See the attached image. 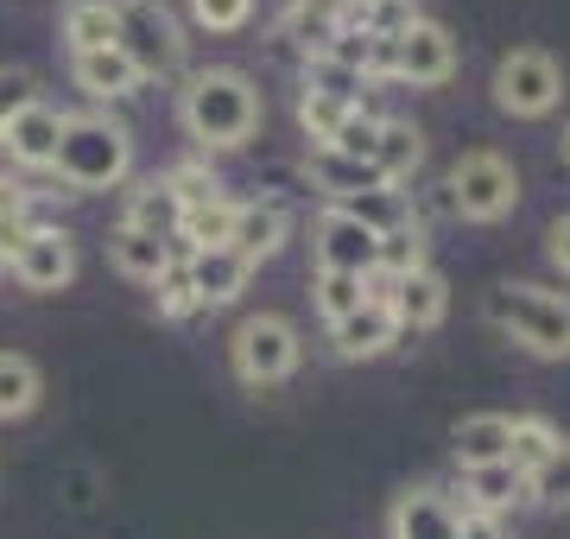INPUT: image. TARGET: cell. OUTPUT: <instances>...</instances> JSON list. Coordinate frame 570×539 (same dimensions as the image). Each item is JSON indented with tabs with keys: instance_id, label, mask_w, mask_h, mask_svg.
<instances>
[{
	"instance_id": "6da1fadb",
	"label": "cell",
	"mask_w": 570,
	"mask_h": 539,
	"mask_svg": "<svg viewBox=\"0 0 570 539\" xmlns=\"http://www.w3.org/2000/svg\"><path fill=\"white\" fill-rule=\"evenodd\" d=\"M184 134L209 153H235L261 134V89L247 84L242 70H197L178 96Z\"/></svg>"
},
{
	"instance_id": "7a4b0ae2",
	"label": "cell",
	"mask_w": 570,
	"mask_h": 539,
	"mask_svg": "<svg viewBox=\"0 0 570 539\" xmlns=\"http://www.w3.org/2000/svg\"><path fill=\"white\" fill-rule=\"evenodd\" d=\"M482 317L539 362H570V292L532 286V280H501L482 298Z\"/></svg>"
},
{
	"instance_id": "3957f363",
	"label": "cell",
	"mask_w": 570,
	"mask_h": 539,
	"mask_svg": "<svg viewBox=\"0 0 570 539\" xmlns=\"http://www.w3.org/2000/svg\"><path fill=\"white\" fill-rule=\"evenodd\" d=\"M70 190H108L134 171V134H127L115 115L102 108H82V115H63L58 134V159H51Z\"/></svg>"
},
{
	"instance_id": "277c9868",
	"label": "cell",
	"mask_w": 570,
	"mask_h": 539,
	"mask_svg": "<svg viewBox=\"0 0 570 539\" xmlns=\"http://www.w3.org/2000/svg\"><path fill=\"white\" fill-rule=\"evenodd\" d=\"M298 362H305V343H298V324L279 312H254L242 317V331H235V343H228V369H235V381L242 388H279V381H292L298 374Z\"/></svg>"
},
{
	"instance_id": "5b68a950",
	"label": "cell",
	"mask_w": 570,
	"mask_h": 539,
	"mask_svg": "<svg viewBox=\"0 0 570 539\" xmlns=\"http://www.w3.org/2000/svg\"><path fill=\"white\" fill-rule=\"evenodd\" d=\"M450 190V209L463 216V223H508L513 209H520V171H513L508 153H494V146H475L463 153L444 178Z\"/></svg>"
},
{
	"instance_id": "8992f818",
	"label": "cell",
	"mask_w": 570,
	"mask_h": 539,
	"mask_svg": "<svg viewBox=\"0 0 570 539\" xmlns=\"http://www.w3.org/2000/svg\"><path fill=\"white\" fill-rule=\"evenodd\" d=\"M489 96H494L501 115H513V121H546L551 108L564 102V70H558V58L539 51V45H513V51H501V63H494Z\"/></svg>"
},
{
	"instance_id": "52a82bcc",
	"label": "cell",
	"mask_w": 570,
	"mask_h": 539,
	"mask_svg": "<svg viewBox=\"0 0 570 539\" xmlns=\"http://www.w3.org/2000/svg\"><path fill=\"white\" fill-rule=\"evenodd\" d=\"M115 45L140 77H171L184 63V32L159 0H115Z\"/></svg>"
},
{
	"instance_id": "ba28073f",
	"label": "cell",
	"mask_w": 570,
	"mask_h": 539,
	"mask_svg": "<svg viewBox=\"0 0 570 539\" xmlns=\"http://www.w3.org/2000/svg\"><path fill=\"white\" fill-rule=\"evenodd\" d=\"M393 77H400V84H419V89L450 84V77H456V39H450V26L412 13V20L393 32Z\"/></svg>"
},
{
	"instance_id": "9c48e42d",
	"label": "cell",
	"mask_w": 570,
	"mask_h": 539,
	"mask_svg": "<svg viewBox=\"0 0 570 539\" xmlns=\"http://www.w3.org/2000/svg\"><path fill=\"white\" fill-rule=\"evenodd\" d=\"M311 254H317V273H355V280H374L381 235H374V228H362L348 209L330 204L324 216H317V242H311Z\"/></svg>"
},
{
	"instance_id": "30bf717a",
	"label": "cell",
	"mask_w": 570,
	"mask_h": 539,
	"mask_svg": "<svg viewBox=\"0 0 570 539\" xmlns=\"http://www.w3.org/2000/svg\"><path fill=\"white\" fill-rule=\"evenodd\" d=\"M367 292L374 298H387V312L400 317V331H438L450 317V286H444V273L431 267H412V273H400V280H367Z\"/></svg>"
},
{
	"instance_id": "8fae6325",
	"label": "cell",
	"mask_w": 570,
	"mask_h": 539,
	"mask_svg": "<svg viewBox=\"0 0 570 539\" xmlns=\"http://www.w3.org/2000/svg\"><path fill=\"white\" fill-rule=\"evenodd\" d=\"M58 134H63V108H51L45 96H32L13 121L0 127V146H7V159H13V166L51 171V159H58Z\"/></svg>"
},
{
	"instance_id": "7c38bea8",
	"label": "cell",
	"mask_w": 570,
	"mask_h": 539,
	"mask_svg": "<svg viewBox=\"0 0 570 539\" xmlns=\"http://www.w3.org/2000/svg\"><path fill=\"white\" fill-rule=\"evenodd\" d=\"M387 539H456V501L438 482H412L387 508Z\"/></svg>"
},
{
	"instance_id": "4fadbf2b",
	"label": "cell",
	"mask_w": 570,
	"mask_h": 539,
	"mask_svg": "<svg viewBox=\"0 0 570 539\" xmlns=\"http://www.w3.org/2000/svg\"><path fill=\"white\" fill-rule=\"evenodd\" d=\"M13 267V280H20L26 292H58L77 280V242L63 235V228H32L26 235V248L7 261Z\"/></svg>"
},
{
	"instance_id": "5bb4252c",
	"label": "cell",
	"mask_w": 570,
	"mask_h": 539,
	"mask_svg": "<svg viewBox=\"0 0 570 539\" xmlns=\"http://www.w3.org/2000/svg\"><path fill=\"white\" fill-rule=\"evenodd\" d=\"M400 343V317L387 312V298H367L362 312H348L343 324H330V350L343 362H374Z\"/></svg>"
},
{
	"instance_id": "9a60e30c",
	"label": "cell",
	"mask_w": 570,
	"mask_h": 539,
	"mask_svg": "<svg viewBox=\"0 0 570 539\" xmlns=\"http://www.w3.org/2000/svg\"><path fill=\"white\" fill-rule=\"evenodd\" d=\"M292 235V209L285 204H235V228H228V248L242 254L247 267H261L285 248Z\"/></svg>"
},
{
	"instance_id": "2e32d148",
	"label": "cell",
	"mask_w": 570,
	"mask_h": 539,
	"mask_svg": "<svg viewBox=\"0 0 570 539\" xmlns=\"http://www.w3.org/2000/svg\"><path fill=\"white\" fill-rule=\"evenodd\" d=\"M456 508H469V514H508V508H520L527 501V477L513 470V463H475V470H463L456 477Z\"/></svg>"
},
{
	"instance_id": "e0dca14e",
	"label": "cell",
	"mask_w": 570,
	"mask_h": 539,
	"mask_svg": "<svg viewBox=\"0 0 570 539\" xmlns=\"http://www.w3.org/2000/svg\"><path fill=\"white\" fill-rule=\"evenodd\" d=\"M184 267H190V286H197V298H204V312H216V305H235V298L247 292V280H254V267H247L235 248L184 254Z\"/></svg>"
},
{
	"instance_id": "ac0fdd59",
	"label": "cell",
	"mask_w": 570,
	"mask_h": 539,
	"mask_svg": "<svg viewBox=\"0 0 570 539\" xmlns=\"http://www.w3.org/2000/svg\"><path fill=\"white\" fill-rule=\"evenodd\" d=\"M508 438L513 419L508 413H469L450 425V451H456V470H475V463H508Z\"/></svg>"
},
{
	"instance_id": "d6986e66",
	"label": "cell",
	"mask_w": 570,
	"mask_h": 539,
	"mask_svg": "<svg viewBox=\"0 0 570 539\" xmlns=\"http://www.w3.org/2000/svg\"><path fill=\"white\" fill-rule=\"evenodd\" d=\"M70 70H77V89H89L96 102H121V96H134V89L146 84L140 70L127 63L121 45H102V51H82V58H70Z\"/></svg>"
},
{
	"instance_id": "ffe728a7",
	"label": "cell",
	"mask_w": 570,
	"mask_h": 539,
	"mask_svg": "<svg viewBox=\"0 0 570 539\" xmlns=\"http://www.w3.org/2000/svg\"><path fill=\"white\" fill-rule=\"evenodd\" d=\"M108 261L127 273V280H159L171 261H178V248L165 242V235H146V228H127V223H115V235H108Z\"/></svg>"
},
{
	"instance_id": "44dd1931",
	"label": "cell",
	"mask_w": 570,
	"mask_h": 539,
	"mask_svg": "<svg viewBox=\"0 0 570 539\" xmlns=\"http://www.w3.org/2000/svg\"><path fill=\"white\" fill-rule=\"evenodd\" d=\"M305 171H311V185L324 190L330 204H348V197H362V190L387 185V178L367 166V159H343V153H330V146H317V153H311Z\"/></svg>"
},
{
	"instance_id": "7402d4cb",
	"label": "cell",
	"mask_w": 570,
	"mask_h": 539,
	"mask_svg": "<svg viewBox=\"0 0 570 539\" xmlns=\"http://www.w3.org/2000/svg\"><path fill=\"white\" fill-rule=\"evenodd\" d=\"M425 166V134L412 121H381V140H374V171L387 178L393 190L412 185V171Z\"/></svg>"
},
{
	"instance_id": "603a6c76",
	"label": "cell",
	"mask_w": 570,
	"mask_h": 539,
	"mask_svg": "<svg viewBox=\"0 0 570 539\" xmlns=\"http://www.w3.org/2000/svg\"><path fill=\"white\" fill-rule=\"evenodd\" d=\"M558 451H564V438H558V425H551L546 413H520V419H513L508 463L520 470V477H539V470H546Z\"/></svg>"
},
{
	"instance_id": "cb8c5ba5",
	"label": "cell",
	"mask_w": 570,
	"mask_h": 539,
	"mask_svg": "<svg viewBox=\"0 0 570 539\" xmlns=\"http://www.w3.org/2000/svg\"><path fill=\"white\" fill-rule=\"evenodd\" d=\"M39 400H45L39 362H32V355H20V350H0V419L39 413Z\"/></svg>"
},
{
	"instance_id": "d4e9b609",
	"label": "cell",
	"mask_w": 570,
	"mask_h": 539,
	"mask_svg": "<svg viewBox=\"0 0 570 539\" xmlns=\"http://www.w3.org/2000/svg\"><path fill=\"white\" fill-rule=\"evenodd\" d=\"M228 228H235V204H228V197H209V204L178 216V242H171V248H184V254L228 248Z\"/></svg>"
},
{
	"instance_id": "484cf974",
	"label": "cell",
	"mask_w": 570,
	"mask_h": 539,
	"mask_svg": "<svg viewBox=\"0 0 570 539\" xmlns=\"http://www.w3.org/2000/svg\"><path fill=\"white\" fill-rule=\"evenodd\" d=\"M178 197L165 190V178H146V185H134V197H127V209H121V223L127 228H146V235H178Z\"/></svg>"
},
{
	"instance_id": "4316f807",
	"label": "cell",
	"mask_w": 570,
	"mask_h": 539,
	"mask_svg": "<svg viewBox=\"0 0 570 539\" xmlns=\"http://www.w3.org/2000/svg\"><path fill=\"white\" fill-rule=\"evenodd\" d=\"M63 39H70V58L115 45V0H70L63 7Z\"/></svg>"
},
{
	"instance_id": "83f0119b",
	"label": "cell",
	"mask_w": 570,
	"mask_h": 539,
	"mask_svg": "<svg viewBox=\"0 0 570 539\" xmlns=\"http://www.w3.org/2000/svg\"><path fill=\"white\" fill-rule=\"evenodd\" d=\"M336 209H348V216L362 228H374V235H393V228L419 223L412 204H406V190H393V185H374V190H362V197H348V204H336Z\"/></svg>"
},
{
	"instance_id": "f1b7e54d",
	"label": "cell",
	"mask_w": 570,
	"mask_h": 539,
	"mask_svg": "<svg viewBox=\"0 0 570 539\" xmlns=\"http://www.w3.org/2000/svg\"><path fill=\"white\" fill-rule=\"evenodd\" d=\"M298 89H305V96H330V102H343V108H362V77L336 58H305Z\"/></svg>"
},
{
	"instance_id": "f546056e",
	"label": "cell",
	"mask_w": 570,
	"mask_h": 539,
	"mask_svg": "<svg viewBox=\"0 0 570 539\" xmlns=\"http://www.w3.org/2000/svg\"><path fill=\"white\" fill-rule=\"evenodd\" d=\"M317 312H324V324H343L348 312H362L367 298H374V292H367V280H355V273H317Z\"/></svg>"
},
{
	"instance_id": "4dcf8cb0",
	"label": "cell",
	"mask_w": 570,
	"mask_h": 539,
	"mask_svg": "<svg viewBox=\"0 0 570 539\" xmlns=\"http://www.w3.org/2000/svg\"><path fill=\"white\" fill-rule=\"evenodd\" d=\"M425 267V228L406 223L393 228V235H381V261H374V280H400V273Z\"/></svg>"
},
{
	"instance_id": "1f68e13d",
	"label": "cell",
	"mask_w": 570,
	"mask_h": 539,
	"mask_svg": "<svg viewBox=\"0 0 570 539\" xmlns=\"http://www.w3.org/2000/svg\"><path fill=\"white\" fill-rule=\"evenodd\" d=\"M165 190L178 197V209H197V204H209V197H223V178L209 171V159H184V166L165 171Z\"/></svg>"
},
{
	"instance_id": "d6a6232c",
	"label": "cell",
	"mask_w": 570,
	"mask_h": 539,
	"mask_svg": "<svg viewBox=\"0 0 570 539\" xmlns=\"http://www.w3.org/2000/svg\"><path fill=\"white\" fill-rule=\"evenodd\" d=\"M153 286H159V317H171V324H178V317H190V312H204V298H197V286H190L184 254L159 273V280H153Z\"/></svg>"
},
{
	"instance_id": "836d02e7",
	"label": "cell",
	"mask_w": 570,
	"mask_h": 539,
	"mask_svg": "<svg viewBox=\"0 0 570 539\" xmlns=\"http://www.w3.org/2000/svg\"><path fill=\"white\" fill-rule=\"evenodd\" d=\"M348 115H355V108L330 102V96H305V89H298V127H305V134H311L317 146H330V140H336Z\"/></svg>"
},
{
	"instance_id": "e575fe53",
	"label": "cell",
	"mask_w": 570,
	"mask_h": 539,
	"mask_svg": "<svg viewBox=\"0 0 570 539\" xmlns=\"http://www.w3.org/2000/svg\"><path fill=\"white\" fill-rule=\"evenodd\" d=\"M374 140H381V115H362V108H355V115L343 121V134L330 140V153H343V159H367V166H374Z\"/></svg>"
},
{
	"instance_id": "d590c367",
	"label": "cell",
	"mask_w": 570,
	"mask_h": 539,
	"mask_svg": "<svg viewBox=\"0 0 570 539\" xmlns=\"http://www.w3.org/2000/svg\"><path fill=\"white\" fill-rule=\"evenodd\" d=\"M190 20L209 32H242L254 20V0H190Z\"/></svg>"
},
{
	"instance_id": "8d00e7d4",
	"label": "cell",
	"mask_w": 570,
	"mask_h": 539,
	"mask_svg": "<svg viewBox=\"0 0 570 539\" xmlns=\"http://www.w3.org/2000/svg\"><path fill=\"white\" fill-rule=\"evenodd\" d=\"M32 96H39V77H32L26 63H0V127L13 121Z\"/></svg>"
},
{
	"instance_id": "74e56055",
	"label": "cell",
	"mask_w": 570,
	"mask_h": 539,
	"mask_svg": "<svg viewBox=\"0 0 570 539\" xmlns=\"http://www.w3.org/2000/svg\"><path fill=\"white\" fill-rule=\"evenodd\" d=\"M527 501H570V451H558L539 477H527Z\"/></svg>"
},
{
	"instance_id": "f35d334b",
	"label": "cell",
	"mask_w": 570,
	"mask_h": 539,
	"mask_svg": "<svg viewBox=\"0 0 570 539\" xmlns=\"http://www.w3.org/2000/svg\"><path fill=\"white\" fill-rule=\"evenodd\" d=\"M456 539H508V527L494 514H469V508H456Z\"/></svg>"
},
{
	"instance_id": "ab89813d",
	"label": "cell",
	"mask_w": 570,
	"mask_h": 539,
	"mask_svg": "<svg viewBox=\"0 0 570 539\" xmlns=\"http://www.w3.org/2000/svg\"><path fill=\"white\" fill-rule=\"evenodd\" d=\"M546 254H551V267L570 280V216H558V223L546 228Z\"/></svg>"
},
{
	"instance_id": "60d3db41",
	"label": "cell",
	"mask_w": 570,
	"mask_h": 539,
	"mask_svg": "<svg viewBox=\"0 0 570 539\" xmlns=\"http://www.w3.org/2000/svg\"><path fill=\"white\" fill-rule=\"evenodd\" d=\"M7 209H26V190L13 185V178H0V216H7Z\"/></svg>"
},
{
	"instance_id": "b9f144b4",
	"label": "cell",
	"mask_w": 570,
	"mask_h": 539,
	"mask_svg": "<svg viewBox=\"0 0 570 539\" xmlns=\"http://www.w3.org/2000/svg\"><path fill=\"white\" fill-rule=\"evenodd\" d=\"M564 166H570V127H564Z\"/></svg>"
},
{
	"instance_id": "7bdbcfd3",
	"label": "cell",
	"mask_w": 570,
	"mask_h": 539,
	"mask_svg": "<svg viewBox=\"0 0 570 539\" xmlns=\"http://www.w3.org/2000/svg\"><path fill=\"white\" fill-rule=\"evenodd\" d=\"M362 7H381V0H362Z\"/></svg>"
}]
</instances>
